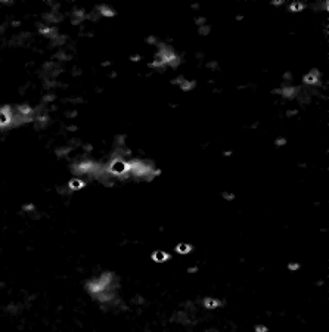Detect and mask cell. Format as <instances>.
Returning <instances> with one entry per match:
<instances>
[{"instance_id": "1", "label": "cell", "mask_w": 329, "mask_h": 332, "mask_svg": "<svg viewBox=\"0 0 329 332\" xmlns=\"http://www.w3.org/2000/svg\"><path fill=\"white\" fill-rule=\"evenodd\" d=\"M83 182H80V180H74V182H71L69 183V186L71 188H74V189H78V188H83Z\"/></svg>"}, {"instance_id": "2", "label": "cell", "mask_w": 329, "mask_h": 332, "mask_svg": "<svg viewBox=\"0 0 329 332\" xmlns=\"http://www.w3.org/2000/svg\"><path fill=\"white\" fill-rule=\"evenodd\" d=\"M179 248H180V249H177L179 252H188V251H189V249H188V248H189L188 245H180Z\"/></svg>"}]
</instances>
